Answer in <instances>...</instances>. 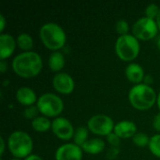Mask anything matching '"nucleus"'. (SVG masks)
I'll return each mask as SVG.
<instances>
[{"label":"nucleus","instance_id":"nucleus-1","mask_svg":"<svg viewBox=\"0 0 160 160\" xmlns=\"http://www.w3.org/2000/svg\"><path fill=\"white\" fill-rule=\"evenodd\" d=\"M13 72L23 79L37 77L42 70L43 61L36 52H23L17 54L11 62Z\"/></svg>","mask_w":160,"mask_h":160},{"label":"nucleus","instance_id":"nucleus-2","mask_svg":"<svg viewBox=\"0 0 160 160\" xmlns=\"http://www.w3.org/2000/svg\"><path fill=\"white\" fill-rule=\"evenodd\" d=\"M39 38L48 50L58 52L65 48L67 34L56 22H46L39 29Z\"/></svg>","mask_w":160,"mask_h":160},{"label":"nucleus","instance_id":"nucleus-3","mask_svg":"<svg viewBox=\"0 0 160 160\" xmlns=\"http://www.w3.org/2000/svg\"><path fill=\"white\" fill-rule=\"evenodd\" d=\"M158 99V95L151 85L144 83L133 85L128 92V101L130 105L138 111H147L151 109Z\"/></svg>","mask_w":160,"mask_h":160},{"label":"nucleus","instance_id":"nucleus-4","mask_svg":"<svg viewBox=\"0 0 160 160\" xmlns=\"http://www.w3.org/2000/svg\"><path fill=\"white\" fill-rule=\"evenodd\" d=\"M33 148V140L28 133L22 130H15L9 134L8 138V149L13 158L24 159L32 155Z\"/></svg>","mask_w":160,"mask_h":160},{"label":"nucleus","instance_id":"nucleus-5","mask_svg":"<svg viewBox=\"0 0 160 160\" xmlns=\"http://www.w3.org/2000/svg\"><path fill=\"white\" fill-rule=\"evenodd\" d=\"M115 53L118 58L124 62H131L135 60L141 51L139 39L132 34L119 36L114 45Z\"/></svg>","mask_w":160,"mask_h":160},{"label":"nucleus","instance_id":"nucleus-6","mask_svg":"<svg viewBox=\"0 0 160 160\" xmlns=\"http://www.w3.org/2000/svg\"><path fill=\"white\" fill-rule=\"evenodd\" d=\"M36 106L39 113L47 118H57L64 111L62 98L52 93H45L38 97Z\"/></svg>","mask_w":160,"mask_h":160},{"label":"nucleus","instance_id":"nucleus-7","mask_svg":"<svg viewBox=\"0 0 160 160\" xmlns=\"http://www.w3.org/2000/svg\"><path fill=\"white\" fill-rule=\"evenodd\" d=\"M132 35L139 40L147 41L157 37L158 27L155 20L147 17H142L137 20L131 28Z\"/></svg>","mask_w":160,"mask_h":160},{"label":"nucleus","instance_id":"nucleus-8","mask_svg":"<svg viewBox=\"0 0 160 160\" xmlns=\"http://www.w3.org/2000/svg\"><path fill=\"white\" fill-rule=\"evenodd\" d=\"M114 122L112 117L106 114L93 115L87 121V128L89 131L99 137H107L114 130Z\"/></svg>","mask_w":160,"mask_h":160},{"label":"nucleus","instance_id":"nucleus-9","mask_svg":"<svg viewBox=\"0 0 160 160\" xmlns=\"http://www.w3.org/2000/svg\"><path fill=\"white\" fill-rule=\"evenodd\" d=\"M54 136L61 141H69L73 139L75 129L71 122L65 117H57L52 121V129Z\"/></svg>","mask_w":160,"mask_h":160},{"label":"nucleus","instance_id":"nucleus-10","mask_svg":"<svg viewBox=\"0 0 160 160\" xmlns=\"http://www.w3.org/2000/svg\"><path fill=\"white\" fill-rule=\"evenodd\" d=\"M52 86L61 95H70L75 89V82L68 73L59 72L52 78Z\"/></svg>","mask_w":160,"mask_h":160},{"label":"nucleus","instance_id":"nucleus-11","mask_svg":"<svg viewBox=\"0 0 160 160\" xmlns=\"http://www.w3.org/2000/svg\"><path fill=\"white\" fill-rule=\"evenodd\" d=\"M82 149L73 142L60 145L54 154L55 160H82Z\"/></svg>","mask_w":160,"mask_h":160},{"label":"nucleus","instance_id":"nucleus-12","mask_svg":"<svg viewBox=\"0 0 160 160\" xmlns=\"http://www.w3.org/2000/svg\"><path fill=\"white\" fill-rule=\"evenodd\" d=\"M17 46L16 39L9 34L2 33L0 35V58L6 60L15 52Z\"/></svg>","mask_w":160,"mask_h":160},{"label":"nucleus","instance_id":"nucleus-13","mask_svg":"<svg viewBox=\"0 0 160 160\" xmlns=\"http://www.w3.org/2000/svg\"><path fill=\"white\" fill-rule=\"evenodd\" d=\"M113 133H115L120 139L133 138L137 134V126L132 121L122 120L115 124Z\"/></svg>","mask_w":160,"mask_h":160},{"label":"nucleus","instance_id":"nucleus-14","mask_svg":"<svg viewBox=\"0 0 160 160\" xmlns=\"http://www.w3.org/2000/svg\"><path fill=\"white\" fill-rule=\"evenodd\" d=\"M38 99V98L37 97L36 92L30 87L22 86L16 91V100L25 108L37 104Z\"/></svg>","mask_w":160,"mask_h":160},{"label":"nucleus","instance_id":"nucleus-15","mask_svg":"<svg viewBox=\"0 0 160 160\" xmlns=\"http://www.w3.org/2000/svg\"><path fill=\"white\" fill-rule=\"evenodd\" d=\"M125 75L126 78L134 85L142 83L145 77L142 67L138 63H130L128 65L125 69Z\"/></svg>","mask_w":160,"mask_h":160},{"label":"nucleus","instance_id":"nucleus-16","mask_svg":"<svg viewBox=\"0 0 160 160\" xmlns=\"http://www.w3.org/2000/svg\"><path fill=\"white\" fill-rule=\"evenodd\" d=\"M106 143L100 138H94L88 140L82 146V149L84 153L89 155H98L105 150Z\"/></svg>","mask_w":160,"mask_h":160},{"label":"nucleus","instance_id":"nucleus-17","mask_svg":"<svg viewBox=\"0 0 160 160\" xmlns=\"http://www.w3.org/2000/svg\"><path fill=\"white\" fill-rule=\"evenodd\" d=\"M65 65H66V59L62 52L60 51L52 52L50 54L48 59V66L52 71L59 73L65 68Z\"/></svg>","mask_w":160,"mask_h":160},{"label":"nucleus","instance_id":"nucleus-18","mask_svg":"<svg viewBox=\"0 0 160 160\" xmlns=\"http://www.w3.org/2000/svg\"><path fill=\"white\" fill-rule=\"evenodd\" d=\"M31 127L36 132L43 133L52 129V121L45 116H38L31 121Z\"/></svg>","mask_w":160,"mask_h":160},{"label":"nucleus","instance_id":"nucleus-19","mask_svg":"<svg viewBox=\"0 0 160 160\" xmlns=\"http://www.w3.org/2000/svg\"><path fill=\"white\" fill-rule=\"evenodd\" d=\"M17 46L23 52H31L34 46L33 38L26 33H22L16 38Z\"/></svg>","mask_w":160,"mask_h":160},{"label":"nucleus","instance_id":"nucleus-20","mask_svg":"<svg viewBox=\"0 0 160 160\" xmlns=\"http://www.w3.org/2000/svg\"><path fill=\"white\" fill-rule=\"evenodd\" d=\"M89 129L87 127H78L75 129L74 136H73V143L82 147L87 141H88Z\"/></svg>","mask_w":160,"mask_h":160},{"label":"nucleus","instance_id":"nucleus-21","mask_svg":"<svg viewBox=\"0 0 160 160\" xmlns=\"http://www.w3.org/2000/svg\"><path fill=\"white\" fill-rule=\"evenodd\" d=\"M148 148L152 153V155L160 158V134L153 135L150 138Z\"/></svg>","mask_w":160,"mask_h":160},{"label":"nucleus","instance_id":"nucleus-22","mask_svg":"<svg viewBox=\"0 0 160 160\" xmlns=\"http://www.w3.org/2000/svg\"><path fill=\"white\" fill-rule=\"evenodd\" d=\"M133 143L138 147H145L149 145L150 138L146 133L137 132V134L132 138Z\"/></svg>","mask_w":160,"mask_h":160},{"label":"nucleus","instance_id":"nucleus-23","mask_svg":"<svg viewBox=\"0 0 160 160\" xmlns=\"http://www.w3.org/2000/svg\"><path fill=\"white\" fill-rule=\"evenodd\" d=\"M159 9L160 7H158L157 4H149L144 10L145 17L156 21L158 18V15Z\"/></svg>","mask_w":160,"mask_h":160},{"label":"nucleus","instance_id":"nucleus-24","mask_svg":"<svg viewBox=\"0 0 160 160\" xmlns=\"http://www.w3.org/2000/svg\"><path fill=\"white\" fill-rule=\"evenodd\" d=\"M115 30L119 36H125L128 34L129 25L126 20H118L115 23Z\"/></svg>","mask_w":160,"mask_h":160},{"label":"nucleus","instance_id":"nucleus-25","mask_svg":"<svg viewBox=\"0 0 160 160\" xmlns=\"http://www.w3.org/2000/svg\"><path fill=\"white\" fill-rule=\"evenodd\" d=\"M39 113L37 106H30V107H26L23 111V117L27 120H34L35 118H37Z\"/></svg>","mask_w":160,"mask_h":160},{"label":"nucleus","instance_id":"nucleus-26","mask_svg":"<svg viewBox=\"0 0 160 160\" xmlns=\"http://www.w3.org/2000/svg\"><path fill=\"white\" fill-rule=\"evenodd\" d=\"M107 142H109V144L111 145V147H119L120 145V138L115 134V133H111L110 135H108L106 137Z\"/></svg>","mask_w":160,"mask_h":160},{"label":"nucleus","instance_id":"nucleus-27","mask_svg":"<svg viewBox=\"0 0 160 160\" xmlns=\"http://www.w3.org/2000/svg\"><path fill=\"white\" fill-rule=\"evenodd\" d=\"M119 153H120L119 147H111V149L108 151L107 157L109 159H115Z\"/></svg>","mask_w":160,"mask_h":160},{"label":"nucleus","instance_id":"nucleus-28","mask_svg":"<svg viewBox=\"0 0 160 160\" xmlns=\"http://www.w3.org/2000/svg\"><path fill=\"white\" fill-rule=\"evenodd\" d=\"M153 128L156 131L160 132V112L156 114L153 119Z\"/></svg>","mask_w":160,"mask_h":160},{"label":"nucleus","instance_id":"nucleus-29","mask_svg":"<svg viewBox=\"0 0 160 160\" xmlns=\"http://www.w3.org/2000/svg\"><path fill=\"white\" fill-rule=\"evenodd\" d=\"M153 82H154V78H153V76H152V75H150V74L145 75V77H144V79H143V82H142V83L147 84V85H151Z\"/></svg>","mask_w":160,"mask_h":160},{"label":"nucleus","instance_id":"nucleus-30","mask_svg":"<svg viewBox=\"0 0 160 160\" xmlns=\"http://www.w3.org/2000/svg\"><path fill=\"white\" fill-rule=\"evenodd\" d=\"M8 70V63L6 62V60H1L0 61V72L1 73H6V71Z\"/></svg>","mask_w":160,"mask_h":160},{"label":"nucleus","instance_id":"nucleus-31","mask_svg":"<svg viewBox=\"0 0 160 160\" xmlns=\"http://www.w3.org/2000/svg\"><path fill=\"white\" fill-rule=\"evenodd\" d=\"M5 26H6V19L4 17L3 14L0 15V31H1V34L3 33L4 29H5Z\"/></svg>","mask_w":160,"mask_h":160},{"label":"nucleus","instance_id":"nucleus-32","mask_svg":"<svg viewBox=\"0 0 160 160\" xmlns=\"http://www.w3.org/2000/svg\"><path fill=\"white\" fill-rule=\"evenodd\" d=\"M0 144H1V148H0V155L3 156L5 153V148H6V142L3 137L0 138Z\"/></svg>","mask_w":160,"mask_h":160},{"label":"nucleus","instance_id":"nucleus-33","mask_svg":"<svg viewBox=\"0 0 160 160\" xmlns=\"http://www.w3.org/2000/svg\"><path fill=\"white\" fill-rule=\"evenodd\" d=\"M23 160H43V158L38 155H35V154H32L30 155L29 157H27L26 158H24Z\"/></svg>","mask_w":160,"mask_h":160},{"label":"nucleus","instance_id":"nucleus-34","mask_svg":"<svg viewBox=\"0 0 160 160\" xmlns=\"http://www.w3.org/2000/svg\"><path fill=\"white\" fill-rule=\"evenodd\" d=\"M156 22H157V24H158V30L160 31V9H159V12H158V18H157V20H156Z\"/></svg>","mask_w":160,"mask_h":160},{"label":"nucleus","instance_id":"nucleus-35","mask_svg":"<svg viewBox=\"0 0 160 160\" xmlns=\"http://www.w3.org/2000/svg\"><path fill=\"white\" fill-rule=\"evenodd\" d=\"M157 104H158V110H159V111H160V91H159V93H158V95Z\"/></svg>","mask_w":160,"mask_h":160},{"label":"nucleus","instance_id":"nucleus-36","mask_svg":"<svg viewBox=\"0 0 160 160\" xmlns=\"http://www.w3.org/2000/svg\"><path fill=\"white\" fill-rule=\"evenodd\" d=\"M157 47H158V50L160 52V38L157 40Z\"/></svg>","mask_w":160,"mask_h":160},{"label":"nucleus","instance_id":"nucleus-37","mask_svg":"<svg viewBox=\"0 0 160 160\" xmlns=\"http://www.w3.org/2000/svg\"><path fill=\"white\" fill-rule=\"evenodd\" d=\"M10 160H22V159H19V158H11Z\"/></svg>","mask_w":160,"mask_h":160},{"label":"nucleus","instance_id":"nucleus-38","mask_svg":"<svg viewBox=\"0 0 160 160\" xmlns=\"http://www.w3.org/2000/svg\"><path fill=\"white\" fill-rule=\"evenodd\" d=\"M1 160H3V159H1Z\"/></svg>","mask_w":160,"mask_h":160}]
</instances>
